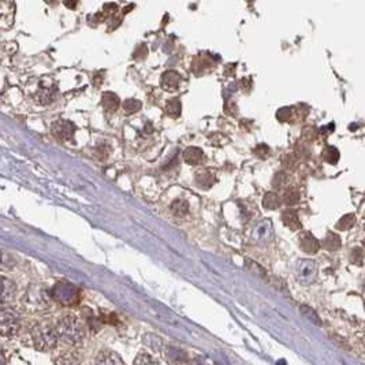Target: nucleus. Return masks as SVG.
Masks as SVG:
<instances>
[{"label":"nucleus","instance_id":"nucleus-25","mask_svg":"<svg viewBox=\"0 0 365 365\" xmlns=\"http://www.w3.org/2000/svg\"><path fill=\"white\" fill-rule=\"evenodd\" d=\"M298 193L295 192V190H289L287 193H286L285 196V201H286V204H289V205H293L295 204V203H298Z\"/></svg>","mask_w":365,"mask_h":365},{"label":"nucleus","instance_id":"nucleus-2","mask_svg":"<svg viewBox=\"0 0 365 365\" xmlns=\"http://www.w3.org/2000/svg\"><path fill=\"white\" fill-rule=\"evenodd\" d=\"M32 341L37 350L47 351L56 346L59 337H57L56 326L48 322L37 323L32 328Z\"/></svg>","mask_w":365,"mask_h":365},{"label":"nucleus","instance_id":"nucleus-24","mask_svg":"<svg viewBox=\"0 0 365 365\" xmlns=\"http://www.w3.org/2000/svg\"><path fill=\"white\" fill-rule=\"evenodd\" d=\"M197 178H203V182H199V185L201 186V188H209V186L212 185L215 182V178L211 174H208V172H204V174H200Z\"/></svg>","mask_w":365,"mask_h":365},{"label":"nucleus","instance_id":"nucleus-22","mask_svg":"<svg viewBox=\"0 0 365 365\" xmlns=\"http://www.w3.org/2000/svg\"><path fill=\"white\" fill-rule=\"evenodd\" d=\"M301 313H302L303 316L308 319V320H311L312 323H315V324H318V326L322 324V322H320V319H319V316H318V313L315 312L312 308H309V307H305V305H302V307H301Z\"/></svg>","mask_w":365,"mask_h":365},{"label":"nucleus","instance_id":"nucleus-13","mask_svg":"<svg viewBox=\"0 0 365 365\" xmlns=\"http://www.w3.org/2000/svg\"><path fill=\"white\" fill-rule=\"evenodd\" d=\"M171 212L178 218H184L189 212V204L186 203L185 200H176L171 205Z\"/></svg>","mask_w":365,"mask_h":365},{"label":"nucleus","instance_id":"nucleus-4","mask_svg":"<svg viewBox=\"0 0 365 365\" xmlns=\"http://www.w3.org/2000/svg\"><path fill=\"white\" fill-rule=\"evenodd\" d=\"M52 297L63 305H73L78 301V289L72 283H66V282L57 283L53 287Z\"/></svg>","mask_w":365,"mask_h":365},{"label":"nucleus","instance_id":"nucleus-23","mask_svg":"<svg viewBox=\"0 0 365 365\" xmlns=\"http://www.w3.org/2000/svg\"><path fill=\"white\" fill-rule=\"evenodd\" d=\"M167 356L174 357L172 362H175V364H180V362H184L186 360L185 351H180L178 349H174V347H168L167 349Z\"/></svg>","mask_w":365,"mask_h":365},{"label":"nucleus","instance_id":"nucleus-20","mask_svg":"<svg viewBox=\"0 0 365 365\" xmlns=\"http://www.w3.org/2000/svg\"><path fill=\"white\" fill-rule=\"evenodd\" d=\"M36 100H37L40 104H48L53 100V88H45L41 89L36 95Z\"/></svg>","mask_w":365,"mask_h":365},{"label":"nucleus","instance_id":"nucleus-7","mask_svg":"<svg viewBox=\"0 0 365 365\" xmlns=\"http://www.w3.org/2000/svg\"><path fill=\"white\" fill-rule=\"evenodd\" d=\"M96 365H125V362L118 353L104 350L96 357Z\"/></svg>","mask_w":365,"mask_h":365},{"label":"nucleus","instance_id":"nucleus-1","mask_svg":"<svg viewBox=\"0 0 365 365\" xmlns=\"http://www.w3.org/2000/svg\"><path fill=\"white\" fill-rule=\"evenodd\" d=\"M56 331L59 339L69 346L81 345L85 338V328L73 315H67L59 319V322L56 323Z\"/></svg>","mask_w":365,"mask_h":365},{"label":"nucleus","instance_id":"nucleus-14","mask_svg":"<svg viewBox=\"0 0 365 365\" xmlns=\"http://www.w3.org/2000/svg\"><path fill=\"white\" fill-rule=\"evenodd\" d=\"M180 109H182V104H180L179 99H170L166 103V112L172 118L179 116Z\"/></svg>","mask_w":365,"mask_h":365},{"label":"nucleus","instance_id":"nucleus-16","mask_svg":"<svg viewBox=\"0 0 365 365\" xmlns=\"http://www.w3.org/2000/svg\"><path fill=\"white\" fill-rule=\"evenodd\" d=\"M263 205L267 209H276L279 208L280 205V199L279 196L275 193H267L263 199Z\"/></svg>","mask_w":365,"mask_h":365},{"label":"nucleus","instance_id":"nucleus-15","mask_svg":"<svg viewBox=\"0 0 365 365\" xmlns=\"http://www.w3.org/2000/svg\"><path fill=\"white\" fill-rule=\"evenodd\" d=\"M282 218H283V223H285L289 228H291V230H297V228H299V220L295 212H293V211H287V212L283 214Z\"/></svg>","mask_w":365,"mask_h":365},{"label":"nucleus","instance_id":"nucleus-17","mask_svg":"<svg viewBox=\"0 0 365 365\" xmlns=\"http://www.w3.org/2000/svg\"><path fill=\"white\" fill-rule=\"evenodd\" d=\"M301 247H302V249L307 252V253H316V251H318L319 248V244L312 235H309L308 234V235H305V237L302 238Z\"/></svg>","mask_w":365,"mask_h":365},{"label":"nucleus","instance_id":"nucleus-9","mask_svg":"<svg viewBox=\"0 0 365 365\" xmlns=\"http://www.w3.org/2000/svg\"><path fill=\"white\" fill-rule=\"evenodd\" d=\"M184 159L188 164H192V166L200 164L203 160V151L196 147L186 148L184 151Z\"/></svg>","mask_w":365,"mask_h":365},{"label":"nucleus","instance_id":"nucleus-5","mask_svg":"<svg viewBox=\"0 0 365 365\" xmlns=\"http://www.w3.org/2000/svg\"><path fill=\"white\" fill-rule=\"evenodd\" d=\"M318 276V266L313 260H301L297 264V279L303 285H311Z\"/></svg>","mask_w":365,"mask_h":365},{"label":"nucleus","instance_id":"nucleus-3","mask_svg":"<svg viewBox=\"0 0 365 365\" xmlns=\"http://www.w3.org/2000/svg\"><path fill=\"white\" fill-rule=\"evenodd\" d=\"M0 326H2V335L3 337H14L18 332L21 326V315L18 311L13 308L3 307L2 309V318H0Z\"/></svg>","mask_w":365,"mask_h":365},{"label":"nucleus","instance_id":"nucleus-10","mask_svg":"<svg viewBox=\"0 0 365 365\" xmlns=\"http://www.w3.org/2000/svg\"><path fill=\"white\" fill-rule=\"evenodd\" d=\"M3 291H2V303L3 305H6L7 302H10V301H13L15 297V293H17V287H15V285L11 282V280H9L7 278H5L3 276Z\"/></svg>","mask_w":365,"mask_h":365},{"label":"nucleus","instance_id":"nucleus-21","mask_svg":"<svg viewBox=\"0 0 365 365\" xmlns=\"http://www.w3.org/2000/svg\"><path fill=\"white\" fill-rule=\"evenodd\" d=\"M56 365H80V358L73 353H67L57 358Z\"/></svg>","mask_w":365,"mask_h":365},{"label":"nucleus","instance_id":"nucleus-18","mask_svg":"<svg viewBox=\"0 0 365 365\" xmlns=\"http://www.w3.org/2000/svg\"><path fill=\"white\" fill-rule=\"evenodd\" d=\"M143 107V103L137 99H128L125 100L124 109L126 114H136Z\"/></svg>","mask_w":365,"mask_h":365},{"label":"nucleus","instance_id":"nucleus-12","mask_svg":"<svg viewBox=\"0 0 365 365\" xmlns=\"http://www.w3.org/2000/svg\"><path fill=\"white\" fill-rule=\"evenodd\" d=\"M119 104H120L119 97L112 92H105L104 95H103V107L105 108V111L115 112L119 108Z\"/></svg>","mask_w":365,"mask_h":365},{"label":"nucleus","instance_id":"nucleus-11","mask_svg":"<svg viewBox=\"0 0 365 365\" xmlns=\"http://www.w3.org/2000/svg\"><path fill=\"white\" fill-rule=\"evenodd\" d=\"M144 343L156 353H161L164 350V342L160 337H157L156 334H145L144 335Z\"/></svg>","mask_w":365,"mask_h":365},{"label":"nucleus","instance_id":"nucleus-6","mask_svg":"<svg viewBox=\"0 0 365 365\" xmlns=\"http://www.w3.org/2000/svg\"><path fill=\"white\" fill-rule=\"evenodd\" d=\"M76 132V126L70 122V120H65V119H59L52 125V133L56 136L59 140L66 141L70 140L74 136Z\"/></svg>","mask_w":365,"mask_h":365},{"label":"nucleus","instance_id":"nucleus-19","mask_svg":"<svg viewBox=\"0 0 365 365\" xmlns=\"http://www.w3.org/2000/svg\"><path fill=\"white\" fill-rule=\"evenodd\" d=\"M133 365H159V362L151 354H148L145 351H140L136 357V360H134Z\"/></svg>","mask_w":365,"mask_h":365},{"label":"nucleus","instance_id":"nucleus-26","mask_svg":"<svg viewBox=\"0 0 365 365\" xmlns=\"http://www.w3.org/2000/svg\"><path fill=\"white\" fill-rule=\"evenodd\" d=\"M65 5H66L67 7H74V6H76L77 3H65Z\"/></svg>","mask_w":365,"mask_h":365},{"label":"nucleus","instance_id":"nucleus-8","mask_svg":"<svg viewBox=\"0 0 365 365\" xmlns=\"http://www.w3.org/2000/svg\"><path fill=\"white\" fill-rule=\"evenodd\" d=\"M180 82V76L174 70H168L161 76V86L166 90L178 89Z\"/></svg>","mask_w":365,"mask_h":365}]
</instances>
